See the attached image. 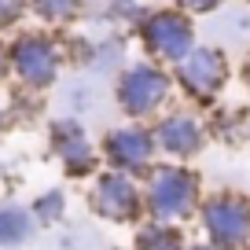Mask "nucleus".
<instances>
[{"mask_svg":"<svg viewBox=\"0 0 250 250\" xmlns=\"http://www.w3.org/2000/svg\"><path fill=\"white\" fill-rule=\"evenodd\" d=\"M169 92H173L169 70H162L158 62H147V59L129 62L118 74V85H114V100L122 107V114L136 118V122L158 114L166 107V100H169Z\"/></svg>","mask_w":250,"mask_h":250,"instance_id":"1","label":"nucleus"},{"mask_svg":"<svg viewBox=\"0 0 250 250\" xmlns=\"http://www.w3.org/2000/svg\"><path fill=\"white\" fill-rule=\"evenodd\" d=\"M228 78H232V66H228L225 48L217 44H195L173 66V81L191 103H213L225 92Z\"/></svg>","mask_w":250,"mask_h":250,"instance_id":"2","label":"nucleus"},{"mask_svg":"<svg viewBox=\"0 0 250 250\" xmlns=\"http://www.w3.org/2000/svg\"><path fill=\"white\" fill-rule=\"evenodd\" d=\"M144 48H147L151 59L158 62H173L177 66L191 48H195V22L184 8H158L136 22Z\"/></svg>","mask_w":250,"mask_h":250,"instance_id":"3","label":"nucleus"},{"mask_svg":"<svg viewBox=\"0 0 250 250\" xmlns=\"http://www.w3.org/2000/svg\"><path fill=\"white\" fill-rule=\"evenodd\" d=\"M199 206V177L191 169H180V166H162V169L151 173L147 184V210L158 225H169V221L191 217Z\"/></svg>","mask_w":250,"mask_h":250,"instance_id":"4","label":"nucleus"},{"mask_svg":"<svg viewBox=\"0 0 250 250\" xmlns=\"http://www.w3.org/2000/svg\"><path fill=\"white\" fill-rule=\"evenodd\" d=\"M11 52V70L22 78V85L30 88H52L62 66V48L55 44L48 33H22L15 37Z\"/></svg>","mask_w":250,"mask_h":250,"instance_id":"5","label":"nucleus"},{"mask_svg":"<svg viewBox=\"0 0 250 250\" xmlns=\"http://www.w3.org/2000/svg\"><path fill=\"white\" fill-rule=\"evenodd\" d=\"M203 225L213 247L235 250L250 239V199L235 195V191H221L203 206Z\"/></svg>","mask_w":250,"mask_h":250,"instance_id":"6","label":"nucleus"},{"mask_svg":"<svg viewBox=\"0 0 250 250\" xmlns=\"http://www.w3.org/2000/svg\"><path fill=\"white\" fill-rule=\"evenodd\" d=\"M158 144L155 133L144 129V125H122V129H110L107 140H103V155L110 158V166H118L122 173H144L155 158Z\"/></svg>","mask_w":250,"mask_h":250,"instance_id":"7","label":"nucleus"},{"mask_svg":"<svg viewBox=\"0 0 250 250\" xmlns=\"http://www.w3.org/2000/svg\"><path fill=\"white\" fill-rule=\"evenodd\" d=\"M92 210L100 217L114 221V225H125V221L140 217V191L122 169L118 173H103L92 188Z\"/></svg>","mask_w":250,"mask_h":250,"instance_id":"8","label":"nucleus"},{"mask_svg":"<svg viewBox=\"0 0 250 250\" xmlns=\"http://www.w3.org/2000/svg\"><path fill=\"white\" fill-rule=\"evenodd\" d=\"M155 144L169 158H195L206 147V125L195 114H188V110H173V114L158 118Z\"/></svg>","mask_w":250,"mask_h":250,"instance_id":"9","label":"nucleus"},{"mask_svg":"<svg viewBox=\"0 0 250 250\" xmlns=\"http://www.w3.org/2000/svg\"><path fill=\"white\" fill-rule=\"evenodd\" d=\"M52 144H55V151H59V158H62V166H66L70 177L92 173L96 151H92V144L85 140L81 122H74V118H59V122L52 125Z\"/></svg>","mask_w":250,"mask_h":250,"instance_id":"10","label":"nucleus"},{"mask_svg":"<svg viewBox=\"0 0 250 250\" xmlns=\"http://www.w3.org/2000/svg\"><path fill=\"white\" fill-rule=\"evenodd\" d=\"M210 37L217 44L228 48H243L250 44V4H225L210 15Z\"/></svg>","mask_w":250,"mask_h":250,"instance_id":"11","label":"nucleus"},{"mask_svg":"<svg viewBox=\"0 0 250 250\" xmlns=\"http://www.w3.org/2000/svg\"><path fill=\"white\" fill-rule=\"evenodd\" d=\"M33 235V213L0 206V247H19Z\"/></svg>","mask_w":250,"mask_h":250,"instance_id":"12","label":"nucleus"},{"mask_svg":"<svg viewBox=\"0 0 250 250\" xmlns=\"http://www.w3.org/2000/svg\"><path fill=\"white\" fill-rule=\"evenodd\" d=\"M30 8L37 11L44 22H70L81 15L85 0H30Z\"/></svg>","mask_w":250,"mask_h":250,"instance_id":"13","label":"nucleus"},{"mask_svg":"<svg viewBox=\"0 0 250 250\" xmlns=\"http://www.w3.org/2000/svg\"><path fill=\"white\" fill-rule=\"evenodd\" d=\"M136 250H184V243H180V232H173L169 225H155L136 235Z\"/></svg>","mask_w":250,"mask_h":250,"instance_id":"14","label":"nucleus"},{"mask_svg":"<svg viewBox=\"0 0 250 250\" xmlns=\"http://www.w3.org/2000/svg\"><path fill=\"white\" fill-rule=\"evenodd\" d=\"M62 191H44V195L33 203V217L41 221V225H52V221H59L62 217Z\"/></svg>","mask_w":250,"mask_h":250,"instance_id":"15","label":"nucleus"},{"mask_svg":"<svg viewBox=\"0 0 250 250\" xmlns=\"http://www.w3.org/2000/svg\"><path fill=\"white\" fill-rule=\"evenodd\" d=\"M188 15H213L217 8H225L228 0H177Z\"/></svg>","mask_w":250,"mask_h":250,"instance_id":"16","label":"nucleus"},{"mask_svg":"<svg viewBox=\"0 0 250 250\" xmlns=\"http://www.w3.org/2000/svg\"><path fill=\"white\" fill-rule=\"evenodd\" d=\"M19 15H22V0H0V30L15 26Z\"/></svg>","mask_w":250,"mask_h":250,"instance_id":"17","label":"nucleus"},{"mask_svg":"<svg viewBox=\"0 0 250 250\" xmlns=\"http://www.w3.org/2000/svg\"><path fill=\"white\" fill-rule=\"evenodd\" d=\"M8 66H11V52H8L4 44H0V81L8 78Z\"/></svg>","mask_w":250,"mask_h":250,"instance_id":"18","label":"nucleus"},{"mask_svg":"<svg viewBox=\"0 0 250 250\" xmlns=\"http://www.w3.org/2000/svg\"><path fill=\"white\" fill-rule=\"evenodd\" d=\"M243 78H247V85H250V59H247V66H243Z\"/></svg>","mask_w":250,"mask_h":250,"instance_id":"19","label":"nucleus"},{"mask_svg":"<svg viewBox=\"0 0 250 250\" xmlns=\"http://www.w3.org/2000/svg\"><path fill=\"white\" fill-rule=\"evenodd\" d=\"M195 250H221V247H213V243H206V247H195Z\"/></svg>","mask_w":250,"mask_h":250,"instance_id":"20","label":"nucleus"},{"mask_svg":"<svg viewBox=\"0 0 250 250\" xmlns=\"http://www.w3.org/2000/svg\"><path fill=\"white\" fill-rule=\"evenodd\" d=\"M247 133H250V122H247Z\"/></svg>","mask_w":250,"mask_h":250,"instance_id":"21","label":"nucleus"},{"mask_svg":"<svg viewBox=\"0 0 250 250\" xmlns=\"http://www.w3.org/2000/svg\"><path fill=\"white\" fill-rule=\"evenodd\" d=\"M247 4H250V0H247Z\"/></svg>","mask_w":250,"mask_h":250,"instance_id":"22","label":"nucleus"}]
</instances>
